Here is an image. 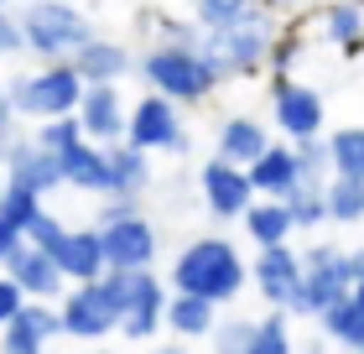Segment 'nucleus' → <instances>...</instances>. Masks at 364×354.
I'll return each instance as SVG.
<instances>
[{"label":"nucleus","mask_w":364,"mask_h":354,"mask_svg":"<svg viewBox=\"0 0 364 354\" xmlns=\"http://www.w3.org/2000/svg\"><path fill=\"white\" fill-rule=\"evenodd\" d=\"M105 167H109V193H146L151 188V151L136 141H105Z\"/></svg>","instance_id":"obj_22"},{"label":"nucleus","mask_w":364,"mask_h":354,"mask_svg":"<svg viewBox=\"0 0 364 354\" xmlns=\"http://www.w3.org/2000/svg\"><path fill=\"white\" fill-rule=\"evenodd\" d=\"M63 234H68V224H63L58 214H47V204H42L37 214H31V224L21 229V240H26V245H42V250H58Z\"/></svg>","instance_id":"obj_37"},{"label":"nucleus","mask_w":364,"mask_h":354,"mask_svg":"<svg viewBox=\"0 0 364 354\" xmlns=\"http://www.w3.org/2000/svg\"><path fill=\"white\" fill-rule=\"evenodd\" d=\"M99 286H105V297L114 302V313H120V333L125 339H136V344L156 339L172 286L161 281L151 266H105V271H99Z\"/></svg>","instance_id":"obj_3"},{"label":"nucleus","mask_w":364,"mask_h":354,"mask_svg":"<svg viewBox=\"0 0 364 354\" xmlns=\"http://www.w3.org/2000/svg\"><path fill=\"white\" fill-rule=\"evenodd\" d=\"M0 188H6V167H0Z\"/></svg>","instance_id":"obj_47"},{"label":"nucleus","mask_w":364,"mask_h":354,"mask_svg":"<svg viewBox=\"0 0 364 354\" xmlns=\"http://www.w3.org/2000/svg\"><path fill=\"white\" fill-rule=\"evenodd\" d=\"M167 286L172 292H198L208 302H235L245 286H250V261L240 256L224 234H198L177 250L172 271H167Z\"/></svg>","instance_id":"obj_1"},{"label":"nucleus","mask_w":364,"mask_h":354,"mask_svg":"<svg viewBox=\"0 0 364 354\" xmlns=\"http://www.w3.org/2000/svg\"><path fill=\"white\" fill-rule=\"evenodd\" d=\"M0 167H6V182H21V188L42 193V198L63 188V172H58V151H53V146H42V141H31V136H16Z\"/></svg>","instance_id":"obj_17"},{"label":"nucleus","mask_w":364,"mask_h":354,"mask_svg":"<svg viewBox=\"0 0 364 354\" xmlns=\"http://www.w3.org/2000/svg\"><path fill=\"white\" fill-rule=\"evenodd\" d=\"M21 302H26V292H21V286H16L6 271H0V323H6V318L21 308Z\"/></svg>","instance_id":"obj_41"},{"label":"nucleus","mask_w":364,"mask_h":354,"mask_svg":"<svg viewBox=\"0 0 364 354\" xmlns=\"http://www.w3.org/2000/svg\"><path fill=\"white\" fill-rule=\"evenodd\" d=\"M255 0H193V21L203 26V31H213V26H229L235 16H245Z\"/></svg>","instance_id":"obj_36"},{"label":"nucleus","mask_w":364,"mask_h":354,"mask_svg":"<svg viewBox=\"0 0 364 354\" xmlns=\"http://www.w3.org/2000/svg\"><path fill=\"white\" fill-rule=\"evenodd\" d=\"M349 297V250L338 245H307L302 250V286H296V302H291V318H318L328 302Z\"/></svg>","instance_id":"obj_7"},{"label":"nucleus","mask_w":364,"mask_h":354,"mask_svg":"<svg viewBox=\"0 0 364 354\" xmlns=\"http://www.w3.org/2000/svg\"><path fill=\"white\" fill-rule=\"evenodd\" d=\"M0 130H16V105H11L6 83H0Z\"/></svg>","instance_id":"obj_43"},{"label":"nucleus","mask_w":364,"mask_h":354,"mask_svg":"<svg viewBox=\"0 0 364 354\" xmlns=\"http://www.w3.org/2000/svg\"><path fill=\"white\" fill-rule=\"evenodd\" d=\"M250 172V188L260 193V198H287L296 182H302V167H296V151H291V141L287 146H276V141H266V151L245 167Z\"/></svg>","instance_id":"obj_20"},{"label":"nucleus","mask_w":364,"mask_h":354,"mask_svg":"<svg viewBox=\"0 0 364 354\" xmlns=\"http://www.w3.org/2000/svg\"><path fill=\"white\" fill-rule=\"evenodd\" d=\"M245 219V234H250L255 245H276V240H291L296 234V224H291V214H287V204L281 198H250V209L240 214Z\"/></svg>","instance_id":"obj_25"},{"label":"nucleus","mask_w":364,"mask_h":354,"mask_svg":"<svg viewBox=\"0 0 364 354\" xmlns=\"http://www.w3.org/2000/svg\"><path fill=\"white\" fill-rule=\"evenodd\" d=\"M11 105H16V120H47V115H68L84 94V78L73 73L68 58H53L31 73H16L6 83Z\"/></svg>","instance_id":"obj_6"},{"label":"nucleus","mask_w":364,"mask_h":354,"mask_svg":"<svg viewBox=\"0 0 364 354\" xmlns=\"http://www.w3.org/2000/svg\"><path fill=\"white\" fill-rule=\"evenodd\" d=\"M328 157H333V172L364 177V125H343L328 136Z\"/></svg>","instance_id":"obj_30"},{"label":"nucleus","mask_w":364,"mask_h":354,"mask_svg":"<svg viewBox=\"0 0 364 354\" xmlns=\"http://www.w3.org/2000/svg\"><path fill=\"white\" fill-rule=\"evenodd\" d=\"M0 6H11V0H0Z\"/></svg>","instance_id":"obj_48"},{"label":"nucleus","mask_w":364,"mask_h":354,"mask_svg":"<svg viewBox=\"0 0 364 354\" xmlns=\"http://www.w3.org/2000/svg\"><path fill=\"white\" fill-rule=\"evenodd\" d=\"M198 193H203V209L213 219H240L245 209H250V172H245L240 162H224V157H208L203 172H198Z\"/></svg>","instance_id":"obj_13"},{"label":"nucleus","mask_w":364,"mask_h":354,"mask_svg":"<svg viewBox=\"0 0 364 354\" xmlns=\"http://www.w3.org/2000/svg\"><path fill=\"white\" fill-rule=\"evenodd\" d=\"M271 37H276V21H271V6L266 0H255L245 16H235L229 26H213L203 31V58L213 63V73L224 78H250L266 68V53H271Z\"/></svg>","instance_id":"obj_2"},{"label":"nucleus","mask_w":364,"mask_h":354,"mask_svg":"<svg viewBox=\"0 0 364 354\" xmlns=\"http://www.w3.org/2000/svg\"><path fill=\"white\" fill-rule=\"evenodd\" d=\"M354 281H364V245L349 250V286H354Z\"/></svg>","instance_id":"obj_44"},{"label":"nucleus","mask_w":364,"mask_h":354,"mask_svg":"<svg viewBox=\"0 0 364 354\" xmlns=\"http://www.w3.org/2000/svg\"><path fill=\"white\" fill-rule=\"evenodd\" d=\"M213 323H219V302H208V297H198V292H167L161 328H172L177 339H208Z\"/></svg>","instance_id":"obj_23"},{"label":"nucleus","mask_w":364,"mask_h":354,"mask_svg":"<svg viewBox=\"0 0 364 354\" xmlns=\"http://www.w3.org/2000/svg\"><path fill=\"white\" fill-rule=\"evenodd\" d=\"M125 214H141V193H99V224L125 219Z\"/></svg>","instance_id":"obj_40"},{"label":"nucleus","mask_w":364,"mask_h":354,"mask_svg":"<svg viewBox=\"0 0 364 354\" xmlns=\"http://www.w3.org/2000/svg\"><path fill=\"white\" fill-rule=\"evenodd\" d=\"M58 172H63V188H73V193H109V167H105V146L99 141H73V146H63L58 151Z\"/></svg>","instance_id":"obj_19"},{"label":"nucleus","mask_w":364,"mask_h":354,"mask_svg":"<svg viewBox=\"0 0 364 354\" xmlns=\"http://www.w3.org/2000/svg\"><path fill=\"white\" fill-rule=\"evenodd\" d=\"M58 318H63V333L68 339H109L114 328H120V313H114V302L105 297V286L94 281H68L63 286V297H58Z\"/></svg>","instance_id":"obj_8"},{"label":"nucleus","mask_w":364,"mask_h":354,"mask_svg":"<svg viewBox=\"0 0 364 354\" xmlns=\"http://www.w3.org/2000/svg\"><path fill=\"white\" fill-rule=\"evenodd\" d=\"M53 339H63V318H58V302L47 297H26L0 323V349L6 354H42Z\"/></svg>","instance_id":"obj_11"},{"label":"nucleus","mask_w":364,"mask_h":354,"mask_svg":"<svg viewBox=\"0 0 364 354\" xmlns=\"http://www.w3.org/2000/svg\"><path fill=\"white\" fill-rule=\"evenodd\" d=\"M0 271H6L16 286H21L26 297H47V302H58L63 297V286H68V276L58 271V261H53V250H42V245H16L6 261H0Z\"/></svg>","instance_id":"obj_16"},{"label":"nucleus","mask_w":364,"mask_h":354,"mask_svg":"<svg viewBox=\"0 0 364 354\" xmlns=\"http://www.w3.org/2000/svg\"><path fill=\"white\" fill-rule=\"evenodd\" d=\"M125 141H136L141 151H188V125H182L177 99L156 94V89L136 99L125 115Z\"/></svg>","instance_id":"obj_9"},{"label":"nucleus","mask_w":364,"mask_h":354,"mask_svg":"<svg viewBox=\"0 0 364 354\" xmlns=\"http://www.w3.org/2000/svg\"><path fill=\"white\" fill-rule=\"evenodd\" d=\"M250 354H291V323H287V313H281V308H271L266 318H255Z\"/></svg>","instance_id":"obj_33"},{"label":"nucleus","mask_w":364,"mask_h":354,"mask_svg":"<svg viewBox=\"0 0 364 354\" xmlns=\"http://www.w3.org/2000/svg\"><path fill=\"white\" fill-rule=\"evenodd\" d=\"M318 323H323V333H328L333 344H343V349H364V313L354 308V297L328 302V308L318 313Z\"/></svg>","instance_id":"obj_28"},{"label":"nucleus","mask_w":364,"mask_h":354,"mask_svg":"<svg viewBox=\"0 0 364 354\" xmlns=\"http://www.w3.org/2000/svg\"><path fill=\"white\" fill-rule=\"evenodd\" d=\"M21 42L31 58L53 63V58H68L73 47H84L94 37L89 16L73 6V0H21Z\"/></svg>","instance_id":"obj_5"},{"label":"nucleus","mask_w":364,"mask_h":354,"mask_svg":"<svg viewBox=\"0 0 364 354\" xmlns=\"http://www.w3.org/2000/svg\"><path fill=\"white\" fill-rule=\"evenodd\" d=\"M156 31H161V42H182V47L203 42V26L198 21H177V16H156Z\"/></svg>","instance_id":"obj_39"},{"label":"nucleus","mask_w":364,"mask_h":354,"mask_svg":"<svg viewBox=\"0 0 364 354\" xmlns=\"http://www.w3.org/2000/svg\"><path fill=\"white\" fill-rule=\"evenodd\" d=\"M31 141H42V146L63 151V146L84 141V125H78V115H73V110H68V115H47V120H37V136H31Z\"/></svg>","instance_id":"obj_35"},{"label":"nucleus","mask_w":364,"mask_h":354,"mask_svg":"<svg viewBox=\"0 0 364 354\" xmlns=\"http://www.w3.org/2000/svg\"><path fill=\"white\" fill-rule=\"evenodd\" d=\"M250 286L271 302V308H281V313L291 318L296 286H302V250H291L287 240L260 245V256L250 261Z\"/></svg>","instance_id":"obj_10"},{"label":"nucleus","mask_w":364,"mask_h":354,"mask_svg":"<svg viewBox=\"0 0 364 354\" xmlns=\"http://www.w3.org/2000/svg\"><path fill=\"white\" fill-rule=\"evenodd\" d=\"M99 245H105V266H156L161 234L146 214H125L99 224Z\"/></svg>","instance_id":"obj_12"},{"label":"nucleus","mask_w":364,"mask_h":354,"mask_svg":"<svg viewBox=\"0 0 364 354\" xmlns=\"http://www.w3.org/2000/svg\"><path fill=\"white\" fill-rule=\"evenodd\" d=\"M266 125L255 120V115H229V120L219 125V136H213V157H224V162H240V167H250L260 151H266Z\"/></svg>","instance_id":"obj_24"},{"label":"nucleus","mask_w":364,"mask_h":354,"mask_svg":"<svg viewBox=\"0 0 364 354\" xmlns=\"http://www.w3.org/2000/svg\"><path fill=\"white\" fill-rule=\"evenodd\" d=\"M271 11H291V6H302V0H266Z\"/></svg>","instance_id":"obj_46"},{"label":"nucleus","mask_w":364,"mask_h":354,"mask_svg":"<svg viewBox=\"0 0 364 354\" xmlns=\"http://www.w3.org/2000/svg\"><path fill=\"white\" fill-rule=\"evenodd\" d=\"M323 204H328V224H364V177L333 172L323 182Z\"/></svg>","instance_id":"obj_27"},{"label":"nucleus","mask_w":364,"mask_h":354,"mask_svg":"<svg viewBox=\"0 0 364 354\" xmlns=\"http://www.w3.org/2000/svg\"><path fill=\"white\" fill-rule=\"evenodd\" d=\"M291 214V224L296 229H323L328 224V204H323V182H296V188L281 198Z\"/></svg>","instance_id":"obj_29"},{"label":"nucleus","mask_w":364,"mask_h":354,"mask_svg":"<svg viewBox=\"0 0 364 354\" xmlns=\"http://www.w3.org/2000/svg\"><path fill=\"white\" fill-rule=\"evenodd\" d=\"M73 73L84 83H120L125 73H136V58H130L125 42H109V37H89L84 47H73L68 53Z\"/></svg>","instance_id":"obj_18"},{"label":"nucleus","mask_w":364,"mask_h":354,"mask_svg":"<svg viewBox=\"0 0 364 354\" xmlns=\"http://www.w3.org/2000/svg\"><path fill=\"white\" fill-rule=\"evenodd\" d=\"M318 26H323V37L333 47H343V53H359L364 47V6L359 0H333V6H323Z\"/></svg>","instance_id":"obj_26"},{"label":"nucleus","mask_w":364,"mask_h":354,"mask_svg":"<svg viewBox=\"0 0 364 354\" xmlns=\"http://www.w3.org/2000/svg\"><path fill=\"white\" fill-rule=\"evenodd\" d=\"M58 271L68 281H94L99 271H105V245H99V224L94 229H68L53 250Z\"/></svg>","instance_id":"obj_21"},{"label":"nucleus","mask_w":364,"mask_h":354,"mask_svg":"<svg viewBox=\"0 0 364 354\" xmlns=\"http://www.w3.org/2000/svg\"><path fill=\"white\" fill-rule=\"evenodd\" d=\"M208 339L219 354H250L255 339V318H240V313H219V323L208 328Z\"/></svg>","instance_id":"obj_32"},{"label":"nucleus","mask_w":364,"mask_h":354,"mask_svg":"<svg viewBox=\"0 0 364 354\" xmlns=\"http://www.w3.org/2000/svg\"><path fill=\"white\" fill-rule=\"evenodd\" d=\"M16 245H21V229H16V224H11V219H6V214H0V261H6V256H11V250H16Z\"/></svg>","instance_id":"obj_42"},{"label":"nucleus","mask_w":364,"mask_h":354,"mask_svg":"<svg viewBox=\"0 0 364 354\" xmlns=\"http://www.w3.org/2000/svg\"><path fill=\"white\" fill-rule=\"evenodd\" d=\"M349 297H354V308L364 313V281H354V286H349Z\"/></svg>","instance_id":"obj_45"},{"label":"nucleus","mask_w":364,"mask_h":354,"mask_svg":"<svg viewBox=\"0 0 364 354\" xmlns=\"http://www.w3.org/2000/svg\"><path fill=\"white\" fill-rule=\"evenodd\" d=\"M323 110H328V105H323L318 89H307V83H296V78H287V73L276 78V89H271V120H276V130H281L287 141L323 130Z\"/></svg>","instance_id":"obj_14"},{"label":"nucleus","mask_w":364,"mask_h":354,"mask_svg":"<svg viewBox=\"0 0 364 354\" xmlns=\"http://www.w3.org/2000/svg\"><path fill=\"white\" fill-rule=\"evenodd\" d=\"M136 73L151 83L156 94L177 99V105H203L219 89V73L203 58V47H182V42H156L151 53L136 63Z\"/></svg>","instance_id":"obj_4"},{"label":"nucleus","mask_w":364,"mask_h":354,"mask_svg":"<svg viewBox=\"0 0 364 354\" xmlns=\"http://www.w3.org/2000/svg\"><path fill=\"white\" fill-rule=\"evenodd\" d=\"M37 209H42V193L21 188V182H6V188H0V214H6L16 229H26V224H31V214H37Z\"/></svg>","instance_id":"obj_34"},{"label":"nucleus","mask_w":364,"mask_h":354,"mask_svg":"<svg viewBox=\"0 0 364 354\" xmlns=\"http://www.w3.org/2000/svg\"><path fill=\"white\" fill-rule=\"evenodd\" d=\"M359 6H364V0H359Z\"/></svg>","instance_id":"obj_50"},{"label":"nucleus","mask_w":364,"mask_h":354,"mask_svg":"<svg viewBox=\"0 0 364 354\" xmlns=\"http://www.w3.org/2000/svg\"><path fill=\"white\" fill-rule=\"evenodd\" d=\"M291 151H296V167H302V182H328V177H333V157H328L323 130H312V136H296Z\"/></svg>","instance_id":"obj_31"},{"label":"nucleus","mask_w":364,"mask_h":354,"mask_svg":"<svg viewBox=\"0 0 364 354\" xmlns=\"http://www.w3.org/2000/svg\"><path fill=\"white\" fill-rule=\"evenodd\" d=\"M359 53H364V47H359Z\"/></svg>","instance_id":"obj_49"},{"label":"nucleus","mask_w":364,"mask_h":354,"mask_svg":"<svg viewBox=\"0 0 364 354\" xmlns=\"http://www.w3.org/2000/svg\"><path fill=\"white\" fill-rule=\"evenodd\" d=\"M73 115H78V125H84V136L105 146V141H120V136H125L130 105L120 99V83H84Z\"/></svg>","instance_id":"obj_15"},{"label":"nucleus","mask_w":364,"mask_h":354,"mask_svg":"<svg viewBox=\"0 0 364 354\" xmlns=\"http://www.w3.org/2000/svg\"><path fill=\"white\" fill-rule=\"evenodd\" d=\"M26 42H21V16H16L11 6H0V63L6 58H21Z\"/></svg>","instance_id":"obj_38"}]
</instances>
